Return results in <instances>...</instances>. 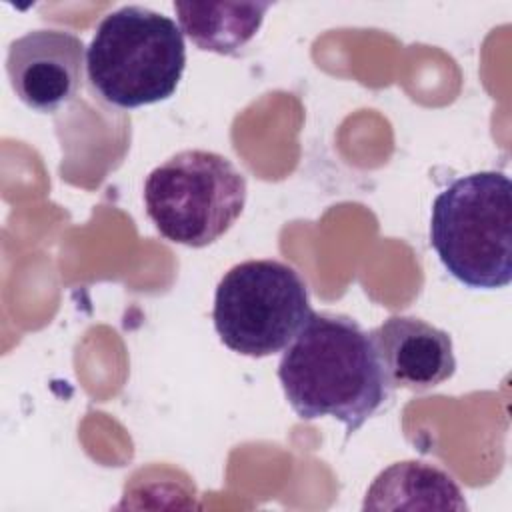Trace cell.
I'll list each match as a JSON object with an SVG mask.
<instances>
[{
    "mask_svg": "<svg viewBox=\"0 0 512 512\" xmlns=\"http://www.w3.org/2000/svg\"><path fill=\"white\" fill-rule=\"evenodd\" d=\"M270 2H174L180 30L200 48L238 54L260 30Z\"/></svg>",
    "mask_w": 512,
    "mask_h": 512,
    "instance_id": "9",
    "label": "cell"
},
{
    "mask_svg": "<svg viewBox=\"0 0 512 512\" xmlns=\"http://www.w3.org/2000/svg\"><path fill=\"white\" fill-rule=\"evenodd\" d=\"M312 314L300 274L278 260L232 266L214 294V328L230 350L264 358L282 352Z\"/></svg>",
    "mask_w": 512,
    "mask_h": 512,
    "instance_id": "5",
    "label": "cell"
},
{
    "mask_svg": "<svg viewBox=\"0 0 512 512\" xmlns=\"http://www.w3.org/2000/svg\"><path fill=\"white\" fill-rule=\"evenodd\" d=\"M184 68L186 44L180 26L138 4L104 16L86 50L92 88L118 108H140L170 98Z\"/></svg>",
    "mask_w": 512,
    "mask_h": 512,
    "instance_id": "2",
    "label": "cell"
},
{
    "mask_svg": "<svg viewBox=\"0 0 512 512\" xmlns=\"http://www.w3.org/2000/svg\"><path fill=\"white\" fill-rule=\"evenodd\" d=\"M390 388L430 390L456 370L448 332L416 316H390L368 332Z\"/></svg>",
    "mask_w": 512,
    "mask_h": 512,
    "instance_id": "7",
    "label": "cell"
},
{
    "mask_svg": "<svg viewBox=\"0 0 512 512\" xmlns=\"http://www.w3.org/2000/svg\"><path fill=\"white\" fill-rule=\"evenodd\" d=\"M246 176L222 154L182 150L156 166L144 182L146 214L170 242L202 248L238 220L246 204Z\"/></svg>",
    "mask_w": 512,
    "mask_h": 512,
    "instance_id": "4",
    "label": "cell"
},
{
    "mask_svg": "<svg viewBox=\"0 0 512 512\" xmlns=\"http://www.w3.org/2000/svg\"><path fill=\"white\" fill-rule=\"evenodd\" d=\"M278 380L302 420L332 416L348 434L360 430L390 394L368 332L348 316L314 310L284 348Z\"/></svg>",
    "mask_w": 512,
    "mask_h": 512,
    "instance_id": "1",
    "label": "cell"
},
{
    "mask_svg": "<svg viewBox=\"0 0 512 512\" xmlns=\"http://www.w3.org/2000/svg\"><path fill=\"white\" fill-rule=\"evenodd\" d=\"M430 244L444 268L468 288L512 280V184L496 170L448 184L432 204Z\"/></svg>",
    "mask_w": 512,
    "mask_h": 512,
    "instance_id": "3",
    "label": "cell"
},
{
    "mask_svg": "<svg viewBox=\"0 0 512 512\" xmlns=\"http://www.w3.org/2000/svg\"><path fill=\"white\" fill-rule=\"evenodd\" d=\"M462 490L444 470L404 460L382 470L370 484L362 510H466Z\"/></svg>",
    "mask_w": 512,
    "mask_h": 512,
    "instance_id": "8",
    "label": "cell"
},
{
    "mask_svg": "<svg viewBox=\"0 0 512 512\" xmlns=\"http://www.w3.org/2000/svg\"><path fill=\"white\" fill-rule=\"evenodd\" d=\"M84 42L66 30H32L8 46L6 72L14 94L36 112H56L82 84Z\"/></svg>",
    "mask_w": 512,
    "mask_h": 512,
    "instance_id": "6",
    "label": "cell"
}]
</instances>
